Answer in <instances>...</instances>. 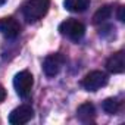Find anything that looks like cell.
Returning <instances> with one entry per match:
<instances>
[{
  "label": "cell",
  "instance_id": "cell-1",
  "mask_svg": "<svg viewBox=\"0 0 125 125\" xmlns=\"http://www.w3.org/2000/svg\"><path fill=\"white\" fill-rule=\"evenodd\" d=\"M50 8V0H27L22 5V15L28 22L40 21Z\"/></svg>",
  "mask_w": 125,
  "mask_h": 125
},
{
  "label": "cell",
  "instance_id": "cell-2",
  "mask_svg": "<svg viewBox=\"0 0 125 125\" xmlns=\"http://www.w3.org/2000/svg\"><path fill=\"white\" fill-rule=\"evenodd\" d=\"M59 32L62 35H65L71 38L72 41H78L84 37L85 34V27L77 19H66L59 25Z\"/></svg>",
  "mask_w": 125,
  "mask_h": 125
},
{
  "label": "cell",
  "instance_id": "cell-3",
  "mask_svg": "<svg viewBox=\"0 0 125 125\" xmlns=\"http://www.w3.org/2000/svg\"><path fill=\"white\" fill-rule=\"evenodd\" d=\"M32 85H34V77L28 71H21L13 78V87L16 90V94L21 97H27L31 93Z\"/></svg>",
  "mask_w": 125,
  "mask_h": 125
},
{
  "label": "cell",
  "instance_id": "cell-4",
  "mask_svg": "<svg viewBox=\"0 0 125 125\" xmlns=\"http://www.w3.org/2000/svg\"><path fill=\"white\" fill-rule=\"evenodd\" d=\"M106 84H107V75L102 71H91L81 81V85L87 91H97L99 88L104 87Z\"/></svg>",
  "mask_w": 125,
  "mask_h": 125
},
{
  "label": "cell",
  "instance_id": "cell-5",
  "mask_svg": "<svg viewBox=\"0 0 125 125\" xmlns=\"http://www.w3.org/2000/svg\"><path fill=\"white\" fill-rule=\"evenodd\" d=\"M63 63H65V57L60 53L49 54L43 62V71H44V74L47 77H56L60 72Z\"/></svg>",
  "mask_w": 125,
  "mask_h": 125
},
{
  "label": "cell",
  "instance_id": "cell-6",
  "mask_svg": "<svg viewBox=\"0 0 125 125\" xmlns=\"http://www.w3.org/2000/svg\"><path fill=\"white\" fill-rule=\"evenodd\" d=\"M34 116V109L30 104H21L19 107L13 109L9 115V122L12 125H24L30 122Z\"/></svg>",
  "mask_w": 125,
  "mask_h": 125
},
{
  "label": "cell",
  "instance_id": "cell-7",
  "mask_svg": "<svg viewBox=\"0 0 125 125\" xmlns=\"http://www.w3.org/2000/svg\"><path fill=\"white\" fill-rule=\"evenodd\" d=\"M0 34L5 35L6 38H16L21 34L19 22L12 16L2 18L0 19Z\"/></svg>",
  "mask_w": 125,
  "mask_h": 125
},
{
  "label": "cell",
  "instance_id": "cell-8",
  "mask_svg": "<svg viewBox=\"0 0 125 125\" xmlns=\"http://www.w3.org/2000/svg\"><path fill=\"white\" fill-rule=\"evenodd\" d=\"M106 69L110 74H122L124 72V69H125V54H124V52H116L107 59Z\"/></svg>",
  "mask_w": 125,
  "mask_h": 125
},
{
  "label": "cell",
  "instance_id": "cell-9",
  "mask_svg": "<svg viewBox=\"0 0 125 125\" xmlns=\"http://www.w3.org/2000/svg\"><path fill=\"white\" fill-rule=\"evenodd\" d=\"M94 116H96V109H94L93 103H90V102L83 103L77 110V118L81 122H91L94 119Z\"/></svg>",
  "mask_w": 125,
  "mask_h": 125
},
{
  "label": "cell",
  "instance_id": "cell-10",
  "mask_svg": "<svg viewBox=\"0 0 125 125\" xmlns=\"http://www.w3.org/2000/svg\"><path fill=\"white\" fill-rule=\"evenodd\" d=\"M63 6L69 12L81 13V12L87 10V8L90 6V0H65Z\"/></svg>",
  "mask_w": 125,
  "mask_h": 125
},
{
  "label": "cell",
  "instance_id": "cell-11",
  "mask_svg": "<svg viewBox=\"0 0 125 125\" xmlns=\"http://www.w3.org/2000/svg\"><path fill=\"white\" fill-rule=\"evenodd\" d=\"M112 15V6L110 5H106V6H102L93 16V22L94 24H103L104 21H107Z\"/></svg>",
  "mask_w": 125,
  "mask_h": 125
},
{
  "label": "cell",
  "instance_id": "cell-12",
  "mask_svg": "<svg viewBox=\"0 0 125 125\" xmlns=\"http://www.w3.org/2000/svg\"><path fill=\"white\" fill-rule=\"evenodd\" d=\"M102 107H103V110H104L106 113L113 115V113H116L118 109H119V102H118L116 99H106V100L103 102Z\"/></svg>",
  "mask_w": 125,
  "mask_h": 125
},
{
  "label": "cell",
  "instance_id": "cell-13",
  "mask_svg": "<svg viewBox=\"0 0 125 125\" xmlns=\"http://www.w3.org/2000/svg\"><path fill=\"white\" fill-rule=\"evenodd\" d=\"M118 19H119L121 22H124V21H125V18H124V6H121V8H119V10H118Z\"/></svg>",
  "mask_w": 125,
  "mask_h": 125
},
{
  "label": "cell",
  "instance_id": "cell-14",
  "mask_svg": "<svg viewBox=\"0 0 125 125\" xmlns=\"http://www.w3.org/2000/svg\"><path fill=\"white\" fill-rule=\"evenodd\" d=\"M5 97H6V90H5V87L2 84H0V102H3Z\"/></svg>",
  "mask_w": 125,
  "mask_h": 125
},
{
  "label": "cell",
  "instance_id": "cell-15",
  "mask_svg": "<svg viewBox=\"0 0 125 125\" xmlns=\"http://www.w3.org/2000/svg\"><path fill=\"white\" fill-rule=\"evenodd\" d=\"M5 3H6V0H0V6H3Z\"/></svg>",
  "mask_w": 125,
  "mask_h": 125
}]
</instances>
